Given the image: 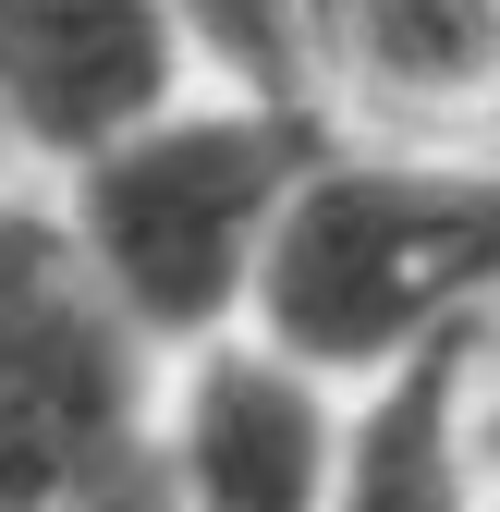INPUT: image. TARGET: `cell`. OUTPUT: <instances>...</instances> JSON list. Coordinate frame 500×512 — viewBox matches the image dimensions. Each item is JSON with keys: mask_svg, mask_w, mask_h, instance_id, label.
Wrapping results in <instances>:
<instances>
[{"mask_svg": "<svg viewBox=\"0 0 500 512\" xmlns=\"http://www.w3.org/2000/svg\"><path fill=\"white\" fill-rule=\"evenodd\" d=\"M488 256H500V196H427V183L354 171L293 208V232L269 256V317L305 354H391Z\"/></svg>", "mask_w": 500, "mask_h": 512, "instance_id": "1", "label": "cell"}, {"mask_svg": "<svg viewBox=\"0 0 500 512\" xmlns=\"http://www.w3.org/2000/svg\"><path fill=\"white\" fill-rule=\"evenodd\" d=\"M122 488V342L61 244L0 220V512H74Z\"/></svg>", "mask_w": 500, "mask_h": 512, "instance_id": "2", "label": "cell"}, {"mask_svg": "<svg viewBox=\"0 0 500 512\" xmlns=\"http://www.w3.org/2000/svg\"><path fill=\"white\" fill-rule=\"evenodd\" d=\"M281 171H293L281 122H183V135L110 159L98 196H86V220H98L110 281L135 293V317L196 330V317L232 293L244 232H257V208L281 196Z\"/></svg>", "mask_w": 500, "mask_h": 512, "instance_id": "3", "label": "cell"}, {"mask_svg": "<svg viewBox=\"0 0 500 512\" xmlns=\"http://www.w3.org/2000/svg\"><path fill=\"white\" fill-rule=\"evenodd\" d=\"M0 98L86 147L159 98V0H0Z\"/></svg>", "mask_w": 500, "mask_h": 512, "instance_id": "4", "label": "cell"}, {"mask_svg": "<svg viewBox=\"0 0 500 512\" xmlns=\"http://www.w3.org/2000/svg\"><path fill=\"white\" fill-rule=\"evenodd\" d=\"M183 476L208 512H305L318 500V403L269 366H208L196 427H183Z\"/></svg>", "mask_w": 500, "mask_h": 512, "instance_id": "5", "label": "cell"}, {"mask_svg": "<svg viewBox=\"0 0 500 512\" xmlns=\"http://www.w3.org/2000/svg\"><path fill=\"white\" fill-rule=\"evenodd\" d=\"M330 49L379 98H476L500 86V0H318Z\"/></svg>", "mask_w": 500, "mask_h": 512, "instance_id": "6", "label": "cell"}, {"mask_svg": "<svg viewBox=\"0 0 500 512\" xmlns=\"http://www.w3.org/2000/svg\"><path fill=\"white\" fill-rule=\"evenodd\" d=\"M342 512H464V476H452V342L366 415Z\"/></svg>", "mask_w": 500, "mask_h": 512, "instance_id": "7", "label": "cell"}, {"mask_svg": "<svg viewBox=\"0 0 500 512\" xmlns=\"http://www.w3.org/2000/svg\"><path fill=\"white\" fill-rule=\"evenodd\" d=\"M196 13H208V37H220L257 86L293 74V0H196Z\"/></svg>", "mask_w": 500, "mask_h": 512, "instance_id": "8", "label": "cell"}]
</instances>
